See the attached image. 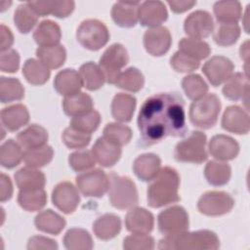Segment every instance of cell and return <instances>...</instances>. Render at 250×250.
I'll return each mask as SVG.
<instances>
[{
  "label": "cell",
  "instance_id": "cell-1",
  "mask_svg": "<svg viewBox=\"0 0 250 250\" xmlns=\"http://www.w3.org/2000/svg\"><path fill=\"white\" fill-rule=\"evenodd\" d=\"M143 146L155 145L167 137L187 134L185 102L178 93H160L147 98L138 114Z\"/></svg>",
  "mask_w": 250,
  "mask_h": 250
},
{
  "label": "cell",
  "instance_id": "cell-2",
  "mask_svg": "<svg viewBox=\"0 0 250 250\" xmlns=\"http://www.w3.org/2000/svg\"><path fill=\"white\" fill-rule=\"evenodd\" d=\"M147 187V202L152 208H160L180 201L178 172L169 166L160 168L156 176L149 181Z\"/></svg>",
  "mask_w": 250,
  "mask_h": 250
},
{
  "label": "cell",
  "instance_id": "cell-3",
  "mask_svg": "<svg viewBox=\"0 0 250 250\" xmlns=\"http://www.w3.org/2000/svg\"><path fill=\"white\" fill-rule=\"evenodd\" d=\"M220 240L214 231L201 229L188 232V230L175 235H165L159 241V249L178 250H216Z\"/></svg>",
  "mask_w": 250,
  "mask_h": 250
},
{
  "label": "cell",
  "instance_id": "cell-4",
  "mask_svg": "<svg viewBox=\"0 0 250 250\" xmlns=\"http://www.w3.org/2000/svg\"><path fill=\"white\" fill-rule=\"evenodd\" d=\"M108 198L111 205L117 209H131L138 204L139 196L135 183L125 176L115 173L108 175Z\"/></svg>",
  "mask_w": 250,
  "mask_h": 250
},
{
  "label": "cell",
  "instance_id": "cell-5",
  "mask_svg": "<svg viewBox=\"0 0 250 250\" xmlns=\"http://www.w3.org/2000/svg\"><path fill=\"white\" fill-rule=\"evenodd\" d=\"M221 101L215 94H206L194 101L189 107L190 122L201 129H210L218 121Z\"/></svg>",
  "mask_w": 250,
  "mask_h": 250
},
{
  "label": "cell",
  "instance_id": "cell-6",
  "mask_svg": "<svg viewBox=\"0 0 250 250\" xmlns=\"http://www.w3.org/2000/svg\"><path fill=\"white\" fill-rule=\"evenodd\" d=\"M206 135L200 131H192L175 147L174 156L177 161L200 164L207 159Z\"/></svg>",
  "mask_w": 250,
  "mask_h": 250
},
{
  "label": "cell",
  "instance_id": "cell-7",
  "mask_svg": "<svg viewBox=\"0 0 250 250\" xmlns=\"http://www.w3.org/2000/svg\"><path fill=\"white\" fill-rule=\"evenodd\" d=\"M129 56L125 47L119 43L110 45L102 55L99 66L103 71L104 80L109 84H115L121 69L128 63Z\"/></svg>",
  "mask_w": 250,
  "mask_h": 250
},
{
  "label": "cell",
  "instance_id": "cell-8",
  "mask_svg": "<svg viewBox=\"0 0 250 250\" xmlns=\"http://www.w3.org/2000/svg\"><path fill=\"white\" fill-rule=\"evenodd\" d=\"M76 38L84 48L91 51H98L108 42L109 32L103 21L89 19L83 21L78 26Z\"/></svg>",
  "mask_w": 250,
  "mask_h": 250
},
{
  "label": "cell",
  "instance_id": "cell-9",
  "mask_svg": "<svg viewBox=\"0 0 250 250\" xmlns=\"http://www.w3.org/2000/svg\"><path fill=\"white\" fill-rule=\"evenodd\" d=\"M159 231L164 235H175L188 229V215L184 207L172 206L161 211L157 218Z\"/></svg>",
  "mask_w": 250,
  "mask_h": 250
},
{
  "label": "cell",
  "instance_id": "cell-10",
  "mask_svg": "<svg viewBox=\"0 0 250 250\" xmlns=\"http://www.w3.org/2000/svg\"><path fill=\"white\" fill-rule=\"evenodd\" d=\"M234 200L226 191H207L200 196L197 208L201 214L211 217L225 215L233 208Z\"/></svg>",
  "mask_w": 250,
  "mask_h": 250
},
{
  "label": "cell",
  "instance_id": "cell-11",
  "mask_svg": "<svg viewBox=\"0 0 250 250\" xmlns=\"http://www.w3.org/2000/svg\"><path fill=\"white\" fill-rule=\"evenodd\" d=\"M80 192L87 197H102L108 188V175L101 169L85 171L75 179Z\"/></svg>",
  "mask_w": 250,
  "mask_h": 250
},
{
  "label": "cell",
  "instance_id": "cell-12",
  "mask_svg": "<svg viewBox=\"0 0 250 250\" xmlns=\"http://www.w3.org/2000/svg\"><path fill=\"white\" fill-rule=\"evenodd\" d=\"M52 202L62 213L71 214L76 210L80 202V196L77 188L70 182L64 181L54 188Z\"/></svg>",
  "mask_w": 250,
  "mask_h": 250
},
{
  "label": "cell",
  "instance_id": "cell-13",
  "mask_svg": "<svg viewBox=\"0 0 250 250\" xmlns=\"http://www.w3.org/2000/svg\"><path fill=\"white\" fill-rule=\"evenodd\" d=\"M184 29L185 32L191 38H206L213 32V18L207 11H194L186 18Z\"/></svg>",
  "mask_w": 250,
  "mask_h": 250
},
{
  "label": "cell",
  "instance_id": "cell-14",
  "mask_svg": "<svg viewBox=\"0 0 250 250\" xmlns=\"http://www.w3.org/2000/svg\"><path fill=\"white\" fill-rule=\"evenodd\" d=\"M233 69L232 62L223 56L212 57L202 67V71L208 81L215 87L226 82L232 75Z\"/></svg>",
  "mask_w": 250,
  "mask_h": 250
},
{
  "label": "cell",
  "instance_id": "cell-15",
  "mask_svg": "<svg viewBox=\"0 0 250 250\" xmlns=\"http://www.w3.org/2000/svg\"><path fill=\"white\" fill-rule=\"evenodd\" d=\"M172 43V37L167 27L156 26L147 29L144 35V46L146 51L154 57L166 54Z\"/></svg>",
  "mask_w": 250,
  "mask_h": 250
},
{
  "label": "cell",
  "instance_id": "cell-16",
  "mask_svg": "<svg viewBox=\"0 0 250 250\" xmlns=\"http://www.w3.org/2000/svg\"><path fill=\"white\" fill-rule=\"evenodd\" d=\"M222 127L237 135L247 134L250 129L248 112L238 105L228 106L222 117Z\"/></svg>",
  "mask_w": 250,
  "mask_h": 250
},
{
  "label": "cell",
  "instance_id": "cell-17",
  "mask_svg": "<svg viewBox=\"0 0 250 250\" xmlns=\"http://www.w3.org/2000/svg\"><path fill=\"white\" fill-rule=\"evenodd\" d=\"M209 153L220 161L234 159L239 152L238 143L227 135H215L208 145Z\"/></svg>",
  "mask_w": 250,
  "mask_h": 250
},
{
  "label": "cell",
  "instance_id": "cell-18",
  "mask_svg": "<svg viewBox=\"0 0 250 250\" xmlns=\"http://www.w3.org/2000/svg\"><path fill=\"white\" fill-rule=\"evenodd\" d=\"M138 18L142 25L156 27L167 20L168 13L163 2L146 1L140 4Z\"/></svg>",
  "mask_w": 250,
  "mask_h": 250
},
{
  "label": "cell",
  "instance_id": "cell-19",
  "mask_svg": "<svg viewBox=\"0 0 250 250\" xmlns=\"http://www.w3.org/2000/svg\"><path fill=\"white\" fill-rule=\"evenodd\" d=\"M126 229L132 233L148 234L154 226L153 215L145 208H131L125 218Z\"/></svg>",
  "mask_w": 250,
  "mask_h": 250
},
{
  "label": "cell",
  "instance_id": "cell-20",
  "mask_svg": "<svg viewBox=\"0 0 250 250\" xmlns=\"http://www.w3.org/2000/svg\"><path fill=\"white\" fill-rule=\"evenodd\" d=\"M91 151L96 161L104 167L113 166L121 156V146L104 137H101L96 141Z\"/></svg>",
  "mask_w": 250,
  "mask_h": 250
},
{
  "label": "cell",
  "instance_id": "cell-21",
  "mask_svg": "<svg viewBox=\"0 0 250 250\" xmlns=\"http://www.w3.org/2000/svg\"><path fill=\"white\" fill-rule=\"evenodd\" d=\"M82 86L83 83L79 72L72 68H65L59 71L54 79L56 91L64 97L79 93Z\"/></svg>",
  "mask_w": 250,
  "mask_h": 250
},
{
  "label": "cell",
  "instance_id": "cell-22",
  "mask_svg": "<svg viewBox=\"0 0 250 250\" xmlns=\"http://www.w3.org/2000/svg\"><path fill=\"white\" fill-rule=\"evenodd\" d=\"M139 7L140 2L137 1H118L111 9L112 20L121 27H133L139 21Z\"/></svg>",
  "mask_w": 250,
  "mask_h": 250
},
{
  "label": "cell",
  "instance_id": "cell-23",
  "mask_svg": "<svg viewBox=\"0 0 250 250\" xmlns=\"http://www.w3.org/2000/svg\"><path fill=\"white\" fill-rule=\"evenodd\" d=\"M161 159L154 153L139 155L133 163V170L136 176L144 182L151 181L160 170Z\"/></svg>",
  "mask_w": 250,
  "mask_h": 250
},
{
  "label": "cell",
  "instance_id": "cell-24",
  "mask_svg": "<svg viewBox=\"0 0 250 250\" xmlns=\"http://www.w3.org/2000/svg\"><path fill=\"white\" fill-rule=\"evenodd\" d=\"M224 96L231 101H244L247 103L249 94L248 76L237 72L232 74L223 87Z\"/></svg>",
  "mask_w": 250,
  "mask_h": 250
},
{
  "label": "cell",
  "instance_id": "cell-25",
  "mask_svg": "<svg viewBox=\"0 0 250 250\" xmlns=\"http://www.w3.org/2000/svg\"><path fill=\"white\" fill-rule=\"evenodd\" d=\"M1 121L7 130L14 132L28 123L29 112L21 104H13L1 110Z\"/></svg>",
  "mask_w": 250,
  "mask_h": 250
},
{
  "label": "cell",
  "instance_id": "cell-26",
  "mask_svg": "<svg viewBox=\"0 0 250 250\" xmlns=\"http://www.w3.org/2000/svg\"><path fill=\"white\" fill-rule=\"evenodd\" d=\"M15 181L20 190L43 188L46 184L45 175L34 167L26 166L15 173Z\"/></svg>",
  "mask_w": 250,
  "mask_h": 250
},
{
  "label": "cell",
  "instance_id": "cell-27",
  "mask_svg": "<svg viewBox=\"0 0 250 250\" xmlns=\"http://www.w3.org/2000/svg\"><path fill=\"white\" fill-rule=\"evenodd\" d=\"M61 38V27L51 20L42 21L33 32V39L40 47L59 45Z\"/></svg>",
  "mask_w": 250,
  "mask_h": 250
},
{
  "label": "cell",
  "instance_id": "cell-28",
  "mask_svg": "<svg viewBox=\"0 0 250 250\" xmlns=\"http://www.w3.org/2000/svg\"><path fill=\"white\" fill-rule=\"evenodd\" d=\"M136 104L135 97L125 93H118L111 102V114L117 121L129 122L133 117Z\"/></svg>",
  "mask_w": 250,
  "mask_h": 250
},
{
  "label": "cell",
  "instance_id": "cell-29",
  "mask_svg": "<svg viewBox=\"0 0 250 250\" xmlns=\"http://www.w3.org/2000/svg\"><path fill=\"white\" fill-rule=\"evenodd\" d=\"M121 230V220L115 214H104L93 224V231L102 240L114 238Z\"/></svg>",
  "mask_w": 250,
  "mask_h": 250
},
{
  "label": "cell",
  "instance_id": "cell-30",
  "mask_svg": "<svg viewBox=\"0 0 250 250\" xmlns=\"http://www.w3.org/2000/svg\"><path fill=\"white\" fill-rule=\"evenodd\" d=\"M92 98L83 92H79L72 96L65 97L62 101V108L66 115L75 117L83 115L93 110Z\"/></svg>",
  "mask_w": 250,
  "mask_h": 250
},
{
  "label": "cell",
  "instance_id": "cell-31",
  "mask_svg": "<svg viewBox=\"0 0 250 250\" xmlns=\"http://www.w3.org/2000/svg\"><path fill=\"white\" fill-rule=\"evenodd\" d=\"M37 229L53 235H58L64 229L65 220L51 209L40 212L34 219Z\"/></svg>",
  "mask_w": 250,
  "mask_h": 250
},
{
  "label": "cell",
  "instance_id": "cell-32",
  "mask_svg": "<svg viewBox=\"0 0 250 250\" xmlns=\"http://www.w3.org/2000/svg\"><path fill=\"white\" fill-rule=\"evenodd\" d=\"M17 140L23 148H33L46 145L48 141V132L40 125L31 124L18 134Z\"/></svg>",
  "mask_w": 250,
  "mask_h": 250
},
{
  "label": "cell",
  "instance_id": "cell-33",
  "mask_svg": "<svg viewBox=\"0 0 250 250\" xmlns=\"http://www.w3.org/2000/svg\"><path fill=\"white\" fill-rule=\"evenodd\" d=\"M213 10L220 23H237L242 15L241 4L238 1H218L214 4Z\"/></svg>",
  "mask_w": 250,
  "mask_h": 250
},
{
  "label": "cell",
  "instance_id": "cell-34",
  "mask_svg": "<svg viewBox=\"0 0 250 250\" xmlns=\"http://www.w3.org/2000/svg\"><path fill=\"white\" fill-rule=\"evenodd\" d=\"M36 57L48 68L56 69L61 67L66 59V51L62 45L50 47H38Z\"/></svg>",
  "mask_w": 250,
  "mask_h": 250
},
{
  "label": "cell",
  "instance_id": "cell-35",
  "mask_svg": "<svg viewBox=\"0 0 250 250\" xmlns=\"http://www.w3.org/2000/svg\"><path fill=\"white\" fill-rule=\"evenodd\" d=\"M207 182L215 187L224 186L229 183L231 176V168L229 164L221 161H209L204 169Z\"/></svg>",
  "mask_w": 250,
  "mask_h": 250
},
{
  "label": "cell",
  "instance_id": "cell-36",
  "mask_svg": "<svg viewBox=\"0 0 250 250\" xmlns=\"http://www.w3.org/2000/svg\"><path fill=\"white\" fill-rule=\"evenodd\" d=\"M79 74L81 76L83 86L90 91L99 90L103 87L105 81L100 66L93 62L83 63L79 68Z\"/></svg>",
  "mask_w": 250,
  "mask_h": 250
},
{
  "label": "cell",
  "instance_id": "cell-37",
  "mask_svg": "<svg viewBox=\"0 0 250 250\" xmlns=\"http://www.w3.org/2000/svg\"><path fill=\"white\" fill-rule=\"evenodd\" d=\"M63 245L68 250H89L93 248L91 234L79 228L68 229L63 237Z\"/></svg>",
  "mask_w": 250,
  "mask_h": 250
},
{
  "label": "cell",
  "instance_id": "cell-38",
  "mask_svg": "<svg viewBox=\"0 0 250 250\" xmlns=\"http://www.w3.org/2000/svg\"><path fill=\"white\" fill-rule=\"evenodd\" d=\"M22 74L32 85H43L50 77V70L40 61L28 59L22 67Z\"/></svg>",
  "mask_w": 250,
  "mask_h": 250
},
{
  "label": "cell",
  "instance_id": "cell-39",
  "mask_svg": "<svg viewBox=\"0 0 250 250\" xmlns=\"http://www.w3.org/2000/svg\"><path fill=\"white\" fill-rule=\"evenodd\" d=\"M20 206L29 212L41 210L47 202V194L44 188L32 190H20L18 195Z\"/></svg>",
  "mask_w": 250,
  "mask_h": 250
},
{
  "label": "cell",
  "instance_id": "cell-40",
  "mask_svg": "<svg viewBox=\"0 0 250 250\" xmlns=\"http://www.w3.org/2000/svg\"><path fill=\"white\" fill-rule=\"evenodd\" d=\"M23 159V151L21 145L10 139L2 144L0 147V163L7 169L18 166Z\"/></svg>",
  "mask_w": 250,
  "mask_h": 250
},
{
  "label": "cell",
  "instance_id": "cell-41",
  "mask_svg": "<svg viewBox=\"0 0 250 250\" xmlns=\"http://www.w3.org/2000/svg\"><path fill=\"white\" fill-rule=\"evenodd\" d=\"M179 51L200 62L210 55L211 48L208 43L201 39L184 37L179 42Z\"/></svg>",
  "mask_w": 250,
  "mask_h": 250
},
{
  "label": "cell",
  "instance_id": "cell-42",
  "mask_svg": "<svg viewBox=\"0 0 250 250\" xmlns=\"http://www.w3.org/2000/svg\"><path fill=\"white\" fill-rule=\"evenodd\" d=\"M38 15L32 10L28 3L18 6L14 15V21L21 33H28L35 26L38 21Z\"/></svg>",
  "mask_w": 250,
  "mask_h": 250
},
{
  "label": "cell",
  "instance_id": "cell-43",
  "mask_svg": "<svg viewBox=\"0 0 250 250\" xmlns=\"http://www.w3.org/2000/svg\"><path fill=\"white\" fill-rule=\"evenodd\" d=\"M54 156L53 148L44 145L41 146L28 148L23 151V161L27 166L39 168L49 164Z\"/></svg>",
  "mask_w": 250,
  "mask_h": 250
},
{
  "label": "cell",
  "instance_id": "cell-44",
  "mask_svg": "<svg viewBox=\"0 0 250 250\" xmlns=\"http://www.w3.org/2000/svg\"><path fill=\"white\" fill-rule=\"evenodd\" d=\"M24 97V88L20 80L13 77L0 78V98L1 103L7 104L20 101Z\"/></svg>",
  "mask_w": 250,
  "mask_h": 250
},
{
  "label": "cell",
  "instance_id": "cell-45",
  "mask_svg": "<svg viewBox=\"0 0 250 250\" xmlns=\"http://www.w3.org/2000/svg\"><path fill=\"white\" fill-rule=\"evenodd\" d=\"M240 27L237 23H219L214 31V41L223 47L233 45L240 36Z\"/></svg>",
  "mask_w": 250,
  "mask_h": 250
},
{
  "label": "cell",
  "instance_id": "cell-46",
  "mask_svg": "<svg viewBox=\"0 0 250 250\" xmlns=\"http://www.w3.org/2000/svg\"><path fill=\"white\" fill-rule=\"evenodd\" d=\"M145 83L143 73L136 67H129L121 72L115 85L123 90L130 92H139Z\"/></svg>",
  "mask_w": 250,
  "mask_h": 250
},
{
  "label": "cell",
  "instance_id": "cell-47",
  "mask_svg": "<svg viewBox=\"0 0 250 250\" xmlns=\"http://www.w3.org/2000/svg\"><path fill=\"white\" fill-rule=\"evenodd\" d=\"M182 87L187 97L192 101H196L208 92V85L198 74H189L183 78Z\"/></svg>",
  "mask_w": 250,
  "mask_h": 250
},
{
  "label": "cell",
  "instance_id": "cell-48",
  "mask_svg": "<svg viewBox=\"0 0 250 250\" xmlns=\"http://www.w3.org/2000/svg\"><path fill=\"white\" fill-rule=\"evenodd\" d=\"M132 135V130L128 126L120 123H108L104 128L103 137L122 146L131 141Z\"/></svg>",
  "mask_w": 250,
  "mask_h": 250
},
{
  "label": "cell",
  "instance_id": "cell-49",
  "mask_svg": "<svg viewBox=\"0 0 250 250\" xmlns=\"http://www.w3.org/2000/svg\"><path fill=\"white\" fill-rule=\"evenodd\" d=\"M101 123V115L97 110H91L83 115L72 117L69 126L88 134H92L96 131Z\"/></svg>",
  "mask_w": 250,
  "mask_h": 250
},
{
  "label": "cell",
  "instance_id": "cell-50",
  "mask_svg": "<svg viewBox=\"0 0 250 250\" xmlns=\"http://www.w3.org/2000/svg\"><path fill=\"white\" fill-rule=\"evenodd\" d=\"M62 138L68 148H83L90 144L91 134L78 131L69 126L64 129Z\"/></svg>",
  "mask_w": 250,
  "mask_h": 250
},
{
  "label": "cell",
  "instance_id": "cell-51",
  "mask_svg": "<svg viewBox=\"0 0 250 250\" xmlns=\"http://www.w3.org/2000/svg\"><path fill=\"white\" fill-rule=\"evenodd\" d=\"M96 159L92 151L80 150L71 153L68 157V164L75 172L88 171L95 166Z\"/></svg>",
  "mask_w": 250,
  "mask_h": 250
},
{
  "label": "cell",
  "instance_id": "cell-52",
  "mask_svg": "<svg viewBox=\"0 0 250 250\" xmlns=\"http://www.w3.org/2000/svg\"><path fill=\"white\" fill-rule=\"evenodd\" d=\"M171 66L178 72H192L200 65V62L188 56L187 54L177 51L170 59Z\"/></svg>",
  "mask_w": 250,
  "mask_h": 250
},
{
  "label": "cell",
  "instance_id": "cell-53",
  "mask_svg": "<svg viewBox=\"0 0 250 250\" xmlns=\"http://www.w3.org/2000/svg\"><path fill=\"white\" fill-rule=\"evenodd\" d=\"M125 250H151L154 248V239L148 234L133 233L124 238Z\"/></svg>",
  "mask_w": 250,
  "mask_h": 250
},
{
  "label": "cell",
  "instance_id": "cell-54",
  "mask_svg": "<svg viewBox=\"0 0 250 250\" xmlns=\"http://www.w3.org/2000/svg\"><path fill=\"white\" fill-rule=\"evenodd\" d=\"M20 66V55L14 49H9L1 52L0 68L3 72L14 73Z\"/></svg>",
  "mask_w": 250,
  "mask_h": 250
},
{
  "label": "cell",
  "instance_id": "cell-55",
  "mask_svg": "<svg viewBox=\"0 0 250 250\" xmlns=\"http://www.w3.org/2000/svg\"><path fill=\"white\" fill-rule=\"evenodd\" d=\"M27 249L29 250H56L58 249V244L55 240L41 236L35 235L29 238L27 242Z\"/></svg>",
  "mask_w": 250,
  "mask_h": 250
},
{
  "label": "cell",
  "instance_id": "cell-56",
  "mask_svg": "<svg viewBox=\"0 0 250 250\" xmlns=\"http://www.w3.org/2000/svg\"><path fill=\"white\" fill-rule=\"evenodd\" d=\"M73 1H53L51 15L57 18H66L74 10Z\"/></svg>",
  "mask_w": 250,
  "mask_h": 250
},
{
  "label": "cell",
  "instance_id": "cell-57",
  "mask_svg": "<svg viewBox=\"0 0 250 250\" xmlns=\"http://www.w3.org/2000/svg\"><path fill=\"white\" fill-rule=\"evenodd\" d=\"M13 195V185L9 178V176L4 173L0 176V200L1 202H5L11 199Z\"/></svg>",
  "mask_w": 250,
  "mask_h": 250
},
{
  "label": "cell",
  "instance_id": "cell-58",
  "mask_svg": "<svg viewBox=\"0 0 250 250\" xmlns=\"http://www.w3.org/2000/svg\"><path fill=\"white\" fill-rule=\"evenodd\" d=\"M0 34H1V45H0L1 52L9 50L10 47L14 43V36H13L11 29L9 27H7L6 25L1 24Z\"/></svg>",
  "mask_w": 250,
  "mask_h": 250
},
{
  "label": "cell",
  "instance_id": "cell-59",
  "mask_svg": "<svg viewBox=\"0 0 250 250\" xmlns=\"http://www.w3.org/2000/svg\"><path fill=\"white\" fill-rule=\"evenodd\" d=\"M167 4L170 6L171 10L174 13H184L189 9H191L194 5H196V1H168Z\"/></svg>",
  "mask_w": 250,
  "mask_h": 250
}]
</instances>
